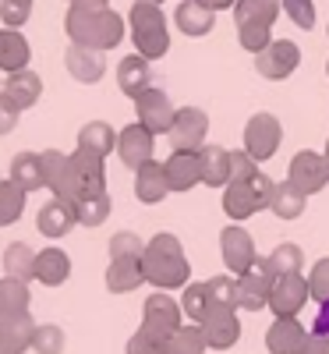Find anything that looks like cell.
Here are the masks:
<instances>
[{
	"label": "cell",
	"instance_id": "cell-57",
	"mask_svg": "<svg viewBox=\"0 0 329 354\" xmlns=\"http://www.w3.org/2000/svg\"><path fill=\"white\" fill-rule=\"evenodd\" d=\"M326 75H329V61H326Z\"/></svg>",
	"mask_w": 329,
	"mask_h": 354
},
{
	"label": "cell",
	"instance_id": "cell-36",
	"mask_svg": "<svg viewBox=\"0 0 329 354\" xmlns=\"http://www.w3.org/2000/svg\"><path fill=\"white\" fill-rule=\"evenodd\" d=\"M32 305V294H28V283L25 280H15V277H4L0 280V315H21Z\"/></svg>",
	"mask_w": 329,
	"mask_h": 354
},
{
	"label": "cell",
	"instance_id": "cell-25",
	"mask_svg": "<svg viewBox=\"0 0 329 354\" xmlns=\"http://www.w3.org/2000/svg\"><path fill=\"white\" fill-rule=\"evenodd\" d=\"M173 21H177V28H181L185 36L198 39V36L213 32L216 11H209L205 4H198V0H181V4H177V11H173Z\"/></svg>",
	"mask_w": 329,
	"mask_h": 354
},
{
	"label": "cell",
	"instance_id": "cell-37",
	"mask_svg": "<svg viewBox=\"0 0 329 354\" xmlns=\"http://www.w3.org/2000/svg\"><path fill=\"white\" fill-rule=\"evenodd\" d=\"M209 344H205V333L198 322H188V326H181L167 344H163V354H205Z\"/></svg>",
	"mask_w": 329,
	"mask_h": 354
},
{
	"label": "cell",
	"instance_id": "cell-51",
	"mask_svg": "<svg viewBox=\"0 0 329 354\" xmlns=\"http://www.w3.org/2000/svg\"><path fill=\"white\" fill-rule=\"evenodd\" d=\"M312 333L329 337V301H322V305H319V315H315V322H312Z\"/></svg>",
	"mask_w": 329,
	"mask_h": 354
},
{
	"label": "cell",
	"instance_id": "cell-38",
	"mask_svg": "<svg viewBox=\"0 0 329 354\" xmlns=\"http://www.w3.org/2000/svg\"><path fill=\"white\" fill-rule=\"evenodd\" d=\"M25 198H28V192H21L11 177L0 181V227L18 223V216L25 213Z\"/></svg>",
	"mask_w": 329,
	"mask_h": 354
},
{
	"label": "cell",
	"instance_id": "cell-3",
	"mask_svg": "<svg viewBox=\"0 0 329 354\" xmlns=\"http://www.w3.org/2000/svg\"><path fill=\"white\" fill-rule=\"evenodd\" d=\"M131 39L135 50L149 61H160L170 50V32H167V18L160 11V4H145V0H135L131 4Z\"/></svg>",
	"mask_w": 329,
	"mask_h": 354
},
{
	"label": "cell",
	"instance_id": "cell-50",
	"mask_svg": "<svg viewBox=\"0 0 329 354\" xmlns=\"http://www.w3.org/2000/svg\"><path fill=\"white\" fill-rule=\"evenodd\" d=\"M124 354H163V347H160L156 340H149V337L138 330V333H131V340L124 344Z\"/></svg>",
	"mask_w": 329,
	"mask_h": 354
},
{
	"label": "cell",
	"instance_id": "cell-17",
	"mask_svg": "<svg viewBox=\"0 0 329 354\" xmlns=\"http://www.w3.org/2000/svg\"><path fill=\"white\" fill-rule=\"evenodd\" d=\"M103 283L110 294H131L145 283V270H142V255H117L110 259L106 273H103Z\"/></svg>",
	"mask_w": 329,
	"mask_h": 354
},
{
	"label": "cell",
	"instance_id": "cell-13",
	"mask_svg": "<svg viewBox=\"0 0 329 354\" xmlns=\"http://www.w3.org/2000/svg\"><path fill=\"white\" fill-rule=\"evenodd\" d=\"M273 283H276V277L269 273L265 262L258 259L248 273L237 277V308H245V312H262V308H269Z\"/></svg>",
	"mask_w": 329,
	"mask_h": 354
},
{
	"label": "cell",
	"instance_id": "cell-11",
	"mask_svg": "<svg viewBox=\"0 0 329 354\" xmlns=\"http://www.w3.org/2000/svg\"><path fill=\"white\" fill-rule=\"evenodd\" d=\"M297 64H301V50H297V43L290 39H273L262 53H255V71L269 82H283L297 71Z\"/></svg>",
	"mask_w": 329,
	"mask_h": 354
},
{
	"label": "cell",
	"instance_id": "cell-58",
	"mask_svg": "<svg viewBox=\"0 0 329 354\" xmlns=\"http://www.w3.org/2000/svg\"><path fill=\"white\" fill-rule=\"evenodd\" d=\"M68 4H71V0H68Z\"/></svg>",
	"mask_w": 329,
	"mask_h": 354
},
{
	"label": "cell",
	"instance_id": "cell-41",
	"mask_svg": "<svg viewBox=\"0 0 329 354\" xmlns=\"http://www.w3.org/2000/svg\"><path fill=\"white\" fill-rule=\"evenodd\" d=\"M209 287V301L220 308H237V277L234 273H220L205 283Z\"/></svg>",
	"mask_w": 329,
	"mask_h": 354
},
{
	"label": "cell",
	"instance_id": "cell-28",
	"mask_svg": "<svg viewBox=\"0 0 329 354\" xmlns=\"http://www.w3.org/2000/svg\"><path fill=\"white\" fill-rule=\"evenodd\" d=\"M28 57H32V50H28V39L21 36V28H0V71H21L28 68Z\"/></svg>",
	"mask_w": 329,
	"mask_h": 354
},
{
	"label": "cell",
	"instance_id": "cell-20",
	"mask_svg": "<svg viewBox=\"0 0 329 354\" xmlns=\"http://www.w3.org/2000/svg\"><path fill=\"white\" fill-rule=\"evenodd\" d=\"M153 61L149 57H142V53H131V57H124L121 64H117V88L128 96V100H135V96H142L149 85H153V68H149Z\"/></svg>",
	"mask_w": 329,
	"mask_h": 354
},
{
	"label": "cell",
	"instance_id": "cell-40",
	"mask_svg": "<svg viewBox=\"0 0 329 354\" xmlns=\"http://www.w3.org/2000/svg\"><path fill=\"white\" fill-rule=\"evenodd\" d=\"M181 290H185L181 294V312L188 315V322H202L205 312L213 308V301H209V287L205 283H188Z\"/></svg>",
	"mask_w": 329,
	"mask_h": 354
},
{
	"label": "cell",
	"instance_id": "cell-6",
	"mask_svg": "<svg viewBox=\"0 0 329 354\" xmlns=\"http://www.w3.org/2000/svg\"><path fill=\"white\" fill-rule=\"evenodd\" d=\"M205 135H209V113L198 106H181L167 131L173 153H198L205 145Z\"/></svg>",
	"mask_w": 329,
	"mask_h": 354
},
{
	"label": "cell",
	"instance_id": "cell-44",
	"mask_svg": "<svg viewBox=\"0 0 329 354\" xmlns=\"http://www.w3.org/2000/svg\"><path fill=\"white\" fill-rule=\"evenodd\" d=\"M32 15V0H0V21L4 28H21Z\"/></svg>",
	"mask_w": 329,
	"mask_h": 354
},
{
	"label": "cell",
	"instance_id": "cell-49",
	"mask_svg": "<svg viewBox=\"0 0 329 354\" xmlns=\"http://www.w3.org/2000/svg\"><path fill=\"white\" fill-rule=\"evenodd\" d=\"M18 117H21V110L4 96V93H0V138H4V135H11L15 128H18Z\"/></svg>",
	"mask_w": 329,
	"mask_h": 354
},
{
	"label": "cell",
	"instance_id": "cell-29",
	"mask_svg": "<svg viewBox=\"0 0 329 354\" xmlns=\"http://www.w3.org/2000/svg\"><path fill=\"white\" fill-rule=\"evenodd\" d=\"M11 181L21 192H39L46 185L43 174V153H15L11 156Z\"/></svg>",
	"mask_w": 329,
	"mask_h": 354
},
{
	"label": "cell",
	"instance_id": "cell-52",
	"mask_svg": "<svg viewBox=\"0 0 329 354\" xmlns=\"http://www.w3.org/2000/svg\"><path fill=\"white\" fill-rule=\"evenodd\" d=\"M301 354H329V337H319V333H312Z\"/></svg>",
	"mask_w": 329,
	"mask_h": 354
},
{
	"label": "cell",
	"instance_id": "cell-8",
	"mask_svg": "<svg viewBox=\"0 0 329 354\" xmlns=\"http://www.w3.org/2000/svg\"><path fill=\"white\" fill-rule=\"evenodd\" d=\"M280 142H283L280 117H273V113L248 117V124H245V153H252L258 163L262 160H273L276 149H280Z\"/></svg>",
	"mask_w": 329,
	"mask_h": 354
},
{
	"label": "cell",
	"instance_id": "cell-14",
	"mask_svg": "<svg viewBox=\"0 0 329 354\" xmlns=\"http://www.w3.org/2000/svg\"><path fill=\"white\" fill-rule=\"evenodd\" d=\"M202 333H205V344L213 351H230L237 340H241V322H237V308H220L213 305L205 312V319L198 322Z\"/></svg>",
	"mask_w": 329,
	"mask_h": 354
},
{
	"label": "cell",
	"instance_id": "cell-48",
	"mask_svg": "<svg viewBox=\"0 0 329 354\" xmlns=\"http://www.w3.org/2000/svg\"><path fill=\"white\" fill-rule=\"evenodd\" d=\"M258 174V160L252 153L241 149H230V181H245V177H255Z\"/></svg>",
	"mask_w": 329,
	"mask_h": 354
},
{
	"label": "cell",
	"instance_id": "cell-15",
	"mask_svg": "<svg viewBox=\"0 0 329 354\" xmlns=\"http://www.w3.org/2000/svg\"><path fill=\"white\" fill-rule=\"evenodd\" d=\"M153 149H156V135L149 131L145 124H128L117 131V156H121V163L128 170H138L142 163L153 160Z\"/></svg>",
	"mask_w": 329,
	"mask_h": 354
},
{
	"label": "cell",
	"instance_id": "cell-10",
	"mask_svg": "<svg viewBox=\"0 0 329 354\" xmlns=\"http://www.w3.org/2000/svg\"><path fill=\"white\" fill-rule=\"evenodd\" d=\"M220 255H223V266H227L234 277L248 273L252 266L258 262L255 241H252V234H248L241 223H230V227L220 230Z\"/></svg>",
	"mask_w": 329,
	"mask_h": 354
},
{
	"label": "cell",
	"instance_id": "cell-19",
	"mask_svg": "<svg viewBox=\"0 0 329 354\" xmlns=\"http://www.w3.org/2000/svg\"><path fill=\"white\" fill-rule=\"evenodd\" d=\"M170 195V181H167V170L163 163L156 160H149L135 170V198L142 205H160L163 198Z\"/></svg>",
	"mask_w": 329,
	"mask_h": 354
},
{
	"label": "cell",
	"instance_id": "cell-27",
	"mask_svg": "<svg viewBox=\"0 0 329 354\" xmlns=\"http://www.w3.org/2000/svg\"><path fill=\"white\" fill-rule=\"evenodd\" d=\"M198 163H202V185H209V188H227L230 185V149L205 142L198 149Z\"/></svg>",
	"mask_w": 329,
	"mask_h": 354
},
{
	"label": "cell",
	"instance_id": "cell-23",
	"mask_svg": "<svg viewBox=\"0 0 329 354\" xmlns=\"http://www.w3.org/2000/svg\"><path fill=\"white\" fill-rule=\"evenodd\" d=\"M163 170H167L170 192H191L195 185H202L198 153H170V156L163 160Z\"/></svg>",
	"mask_w": 329,
	"mask_h": 354
},
{
	"label": "cell",
	"instance_id": "cell-7",
	"mask_svg": "<svg viewBox=\"0 0 329 354\" xmlns=\"http://www.w3.org/2000/svg\"><path fill=\"white\" fill-rule=\"evenodd\" d=\"M287 181L297 188V192H305V195H315L329 185V163L322 153L315 149H301V153H294L290 163H287Z\"/></svg>",
	"mask_w": 329,
	"mask_h": 354
},
{
	"label": "cell",
	"instance_id": "cell-4",
	"mask_svg": "<svg viewBox=\"0 0 329 354\" xmlns=\"http://www.w3.org/2000/svg\"><path fill=\"white\" fill-rule=\"evenodd\" d=\"M269 198H273V177H265L262 170L245 181H230L223 188V213L230 220H252L255 213L269 209Z\"/></svg>",
	"mask_w": 329,
	"mask_h": 354
},
{
	"label": "cell",
	"instance_id": "cell-46",
	"mask_svg": "<svg viewBox=\"0 0 329 354\" xmlns=\"http://www.w3.org/2000/svg\"><path fill=\"white\" fill-rule=\"evenodd\" d=\"M283 11H287V18L297 25V28H315V4L312 0H283Z\"/></svg>",
	"mask_w": 329,
	"mask_h": 354
},
{
	"label": "cell",
	"instance_id": "cell-54",
	"mask_svg": "<svg viewBox=\"0 0 329 354\" xmlns=\"http://www.w3.org/2000/svg\"><path fill=\"white\" fill-rule=\"evenodd\" d=\"M198 4H205L209 11H227V8L237 4V0H198Z\"/></svg>",
	"mask_w": 329,
	"mask_h": 354
},
{
	"label": "cell",
	"instance_id": "cell-21",
	"mask_svg": "<svg viewBox=\"0 0 329 354\" xmlns=\"http://www.w3.org/2000/svg\"><path fill=\"white\" fill-rule=\"evenodd\" d=\"M75 223H78L75 205H68L64 198H50L43 209L36 213V227H39L43 238H50V241H57V238H64V234H71Z\"/></svg>",
	"mask_w": 329,
	"mask_h": 354
},
{
	"label": "cell",
	"instance_id": "cell-59",
	"mask_svg": "<svg viewBox=\"0 0 329 354\" xmlns=\"http://www.w3.org/2000/svg\"><path fill=\"white\" fill-rule=\"evenodd\" d=\"M0 354H4V351H0Z\"/></svg>",
	"mask_w": 329,
	"mask_h": 354
},
{
	"label": "cell",
	"instance_id": "cell-34",
	"mask_svg": "<svg viewBox=\"0 0 329 354\" xmlns=\"http://www.w3.org/2000/svg\"><path fill=\"white\" fill-rule=\"evenodd\" d=\"M305 205H308V195H305V192H297L290 181L273 185V198H269V209H273L280 220H301Z\"/></svg>",
	"mask_w": 329,
	"mask_h": 354
},
{
	"label": "cell",
	"instance_id": "cell-12",
	"mask_svg": "<svg viewBox=\"0 0 329 354\" xmlns=\"http://www.w3.org/2000/svg\"><path fill=\"white\" fill-rule=\"evenodd\" d=\"M312 290H308V277L290 273V277H276L273 294H269V308H273L276 319H297L301 308L308 305Z\"/></svg>",
	"mask_w": 329,
	"mask_h": 354
},
{
	"label": "cell",
	"instance_id": "cell-24",
	"mask_svg": "<svg viewBox=\"0 0 329 354\" xmlns=\"http://www.w3.org/2000/svg\"><path fill=\"white\" fill-rule=\"evenodd\" d=\"M0 93H4L18 110H28V106H36L39 96H43V78L36 71L21 68V71H15V75L4 78V88H0Z\"/></svg>",
	"mask_w": 329,
	"mask_h": 354
},
{
	"label": "cell",
	"instance_id": "cell-45",
	"mask_svg": "<svg viewBox=\"0 0 329 354\" xmlns=\"http://www.w3.org/2000/svg\"><path fill=\"white\" fill-rule=\"evenodd\" d=\"M106 248H110V259H117V255H142L145 252V241L138 238L135 230H117Z\"/></svg>",
	"mask_w": 329,
	"mask_h": 354
},
{
	"label": "cell",
	"instance_id": "cell-31",
	"mask_svg": "<svg viewBox=\"0 0 329 354\" xmlns=\"http://www.w3.org/2000/svg\"><path fill=\"white\" fill-rule=\"evenodd\" d=\"M78 149L106 160V156L117 149V131H113L106 121H88V124H82V131H78Z\"/></svg>",
	"mask_w": 329,
	"mask_h": 354
},
{
	"label": "cell",
	"instance_id": "cell-42",
	"mask_svg": "<svg viewBox=\"0 0 329 354\" xmlns=\"http://www.w3.org/2000/svg\"><path fill=\"white\" fill-rule=\"evenodd\" d=\"M32 351L36 354H64V330L53 326V322H43L32 333Z\"/></svg>",
	"mask_w": 329,
	"mask_h": 354
},
{
	"label": "cell",
	"instance_id": "cell-56",
	"mask_svg": "<svg viewBox=\"0 0 329 354\" xmlns=\"http://www.w3.org/2000/svg\"><path fill=\"white\" fill-rule=\"evenodd\" d=\"M145 4H163V0H145Z\"/></svg>",
	"mask_w": 329,
	"mask_h": 354
},
{
	"label": "cell",
	"instance_id": "cell-16",
	"mask_svg": "<svg viewBox=\"0 0 329 354\" xmlns=\"http://www.w3.org/2000/svg\"><path fill=\"white\" fill-rule=\"evenodd\" d=\"M64 68H68V75H71L75 82L96 85V82L103 78V71H106V53H103V50H93V46L71 43V46L64 50Z\"/></svg>",
	"mask_w": 329,
	"mask_h": 354
},
{
	"label": "cell",
	"instance_id": "cell-18",
	"mask_svg": "<svg viewBox=\"0 0 329 354\" xmlns=\"http://www.w3.org/2000/svg\"><path fill=\"white\" fill-rule=\"evenodd\" d=\"M308 330L301 319H273V326L265 330V351L269 354H301L308 344Z\"/></svg>",
	"mask_w": 329,
	"mask_h": 354
},
{
	"label": "cell",
	"instance_id": "cell-53",
	"mask_svg": "<svg viewBox=\"0 0 329 354\" xmlns=\"http://www.w3.org/2000/svg\"><path fill=\"white\" fill-rule=\"evenodd\" d=\"M71 8H78V11H106L110 0H71Z\"/></svg>",
	"mask_w": 329,
	"mask_h": 354
},
{
	"label": "cell",
	"instance_id": "cell-30",
	"mask_svg": "<svg viewBox=\"0 0 329 354\" xmlns=\"http://www.w3.org/2000/svg\"><path fill=\"white\" fill-rule=\"evenodd\" d=\"M71 277V259L61 248H43L36 252V280L43 287H61Z\"/></svg>",
	"mask_w": 329,
	"mask_h": 354
},
{
	"label": "cell",
	"instance_id": "cell-55",
	"mask_svg": "<svg viewBox=\"0 0 329 354\" xmlns=\"http://www.w3.org/2000/svg\"><path fill=\"white\" fill-rule=\"evenodd\" d=\"M322 156H326V163H329V138H326V149H322Z\"/></svg>",
	"mask_w": 329,
	"mask_h": 354
},
{
	"label": "cell",
	"instance_id": "cell-32",
	"mask_svg": "<svg viewBox=\"0 0 329 354\" xmlns=\"http://www.w3.org/2000/svg\"><path fill=\"white\" fill-rule=\"evenodd\" d=\"M0 266H4V277H15V280H36V252L32 245L25 241H11L4 248V259H0Z\"/></svg>",
	"mask_w": 329,
	"mask_h": 354
},
{
	"label": "cell",
	"instance_id": "cell-47",
	"mask_svg": "<svg viewBox=\"0 0 329 354\" xmlns=\"http://www.w3.org/2000/svg\"><path fill=\"white\" fill-rule=\"evenodd\" d=\"M308 290H312V298L322 305L329 301V259H319L312 266V273H308Z\"/></svg>",
	"mask_w": 329,
	"mask_h": 354
},
{
	"label": "cell",
	"instance_id": "cell-2",
	"mask_svg": "<svg viewBox=\"0 0 329 354\" xmlns=\"http://www.w3.org/2000/svg\"><path fill=\"white\" fill-rule=\"evenodd\" d=\"M64 32L78 46H93V50H113L124 39V18L117 11H78L71 8L64 15Z\"/></svg>",
	"mask_w": 329,
	"mask_h": 354
},
{
	"label": "cell",
	"instance_id": "cell-26",
	"mask_svg": "<svg viewBox=\"0 0 329 354\" xmlns=\"http://www.w3.org/2000/svg\"><path fill=\"white\" fill-rule=\"evenodd\" d=\"M71 170H75L78 185H82V195H100V192H106V163H103L100 156L75 149V153H71Z\"/></svg>",
	"mask_w": 329,
	"mask_h": 354
},
{
	"label": "cell",
	"instance_id": "cell-33",
	"mask_svg": "<svg viewBox=\"0 0 329 354\" xmlns=\"http://www.w3.org/2000/svg\"><path fill=\"white\" fill-rule=\"evenodd\" d=\"M283 11V0H237L234 21L237 25H273Z\"/></svg>",
	"mask_w": 329,
	"mask_h": 354
},
{
	"label": "cell",
	"instance_id": "cell-35",
	"mask_svg": "<svg viewBox=\"0 0 329 354\" xmlns=\"http://www.w3.org/2000/svg\"><path fill=\"white\" fill-rule=\"evenodd\" d=\"M262 262H265V270L273 273V277H290V273H301V266H305V252H301V245L283 241V245H276L273 252H269Z\"/></svg>",
	"mask_w": 329,
	"mask_h": 354
},
{
	"label": "cell",
	"instance_id": "cell-9",
	"mask_svg": "<svg viewBox=\"0 0 329 354\" xmlns=\"http://www.w3.org/2000/svg\"><path fill=\"white\" fill-rule=\"evenodd\" d=\"M135 117H138V124H145L153 135H167L170 124H173V117H177V106H173V100L163 93V88L149 85L142 96H135Z\"/></svg>",
	"mask_w": 329,
	"mask_h": 354
},
{
	"label": "cell",
	"instance_id": "cell-39",
	"mask_svg": "<svg viewBox=\"0 0 329 354\" xmlns=\"http://www.w3.org/2000/svg\"><path fill=\"white\" fill-rule=\"evenodd\" d=\"M110 209H113L110 195H106V192H100V195H85V198L75 205V216H78V223H82V227H100V223L110 216Z\"/></svg>",
	"mask_w": 329,
	"mask_h": 354
},
{
	"label": "cell",
	"instance_id": "cell-22",
	"mask_svg": "<svg viewBox=\"0 0 329 354\" xmlns=\"http://www.w3.org/2000/svg\"><path fill=\"white\" fill-rule=\"evenodd\" d=\"M32 333H36V322L28 312L21 315H0V351L4 354H25L32 347Z\"/></svg>",
	"mask_w": 329,
	"mask_h": 354
},
{
	"label": "cell",
	"instance_id": "cell-43",
	"mask_svg": "<svg viewBox=\"0 0 329 354\" xmlns=\"http://www.w3.org/2000/svg\"><path fill=\"white\" fill-rule=\"evenodd\" d=\"M237 43L248 53H262L273 43V25H237Z\"/></svg>",
	"mask_w": 329,
	"mask_h": 354
},
{
	"label": "cell",
	"instance_id": "cell-1",
	"mask_svg": "<svg viewBox=\"0 0 329 354\" xmlns=\"http://www.w3.org/2000/svg\"><path fill=\"white\" fill-rule=\"evenodd\" d=\"M142 270H145V283H153L156 290H177L191 283V262L185 255V245L170 230H160L153 241H145Z\"/></svg>",
	"mask_w": 329,
	"mask_h": 354
},
{
	"label": "cell",
	"instance_id": "cell-5",
	"mask_svg": "<svg viewBox=\"0 0 329 354\" xmlns=\"http://www.w3.org/2000/svg\"><path fill=\"white\" fill-rule=\"evenodd\" d=\"M185 326V312H181V301H173L167 290H156V294H149L145 305H142V333L149 340H156L160 347Z\"/></svg>",
	"mask_w": 329,
	"mask_h": 354
}]
</instances>
